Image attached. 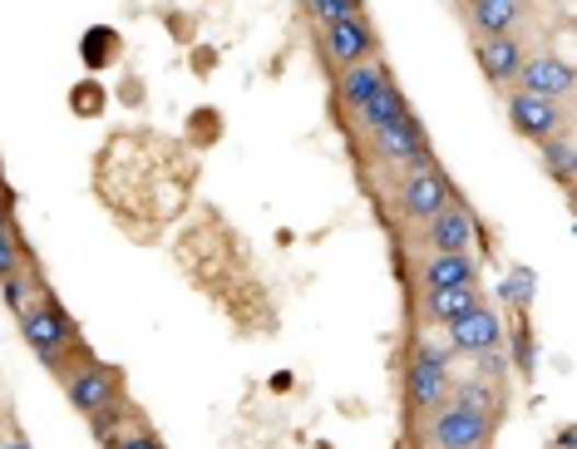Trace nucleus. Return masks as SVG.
Masks as SVG:
<instances>
[{"instance_id": "f257e3e1", "label": "nucleus", "mask_w": 577, "mask_h": 449, "mask_svg": "<svg viewBox=\"0 0 577 449\" xmlns=\"http://www.w3.org/2000/svg\"><path fill=\"white\" fill-rule=\"evenodd\" d=\"M21 331H25V341H31V350L41 356L45 370H65V356L74 350V321L65 316V307L50 297V291L31 297V307L21 311Z\"/></svg>"}, {"instance_id": "f03ea898", "label": "nucleus", "mask_w": 577, "mask_h": 449, "mask_svg": "<svg viewBox=\"0 0 577 449\" xmlns=\"http://www.w3.org/2000/svg\"><path fill=\"white\" fill-rule=\"evenodd\" d=\"M488 435H494V415L474 405H439L435 419H429V445L435 449H484Z\"/></svg>"}, {"instance_id": "7ed1b4c3", "label": "nucleus", "mask_w": 577, "mask_h": 449, "mask_svg": "<svg viewBox=\"0 0 577 449\" xmlns=\"http://www.w3.org/2000/svg\"><path fill=\"white\" fill-rule=\"evenodd\" d=\"M370 149H376V159L385 163H400V169H429L435 163V153H429V139L425 129H419L415 114H405L400 124H385V129H370Z\"/></svg>"}, {"instance_id": "20e7f679", "label": "nucleus", "mask_w": 577, "mask_h": 449, "mask_svg": "<svg viewBox=\"0 0 577 449\" xmlns=\"http://www.w3.org/2000/svg\"><path fill=\"white\" fill-rule=\"evenodd\" d=\"M449 203H454V183H449L435 163H429V169H409L405 183H400V212H405L409 222H429L439 208H449Z\"/></svg>"}, {"instance_id": "39448f33", "label": "nucleus", "mask_w": 577, "mask_h": 449, "mask_svg": "<svg viewBox=\"0 0 577 449\" xmlns=\"http://www.w3.org/2000/svg\"><path fill=\"white\" fill-rule=\"evenodd\" d=\"M321 45H326V60L336 65V70L360 65V60H376V25L356 11L336 25H321Z\"/></svg>"}, {"instance_id": "423d86ee", "label": "nucleus", "mask_w": 577, "mask_h": 449, "mask_svg": "<svg viewBox=\"0 0 577 449\" xmlns=\"http://www.w3.org/2000/svg\"><path fill=\"white\" fill-rule=\"evenodd\" d=\"M65 395H70V405L80 410V415H100L104 405H114L119 400V370L109 366H74L65 370Z\"/></svg>"}, {"instance_id": "0eeeda50", "label": "nucleus", "mask_w": 577, "mask_h": 449, "mask_svg": "<svg viewBox=\"0 0 577 449\" xmlns=\"http://www.w3.org/2000/svg\"><path fill=\"white\" fill-rule=\"evenodd\" d=\"M445 346L454 356H488V350H504V321H498L494 307L469 311L464 321L445 326Z\"/></svg>"}, {"instance_id": "6e6552de", "label": "nucleus", "mask_w": 577, "mask_h": 449, "mask_svg": "<svg viewBox=\"0 0 577 449\" xmlns=\"http://www.w3.org/2000/svg\"><path fill=\"white\" fill-rule=\"evenodd\" d=\"M504 110H508V124H513L523 139H533V143L553 139V134H563V110H557L553 100H538V94L513 90Z\"/></svg>"}, {"instance_id": "1a4fd4ad", "label": "nucleus", "mask_w": 577, "mask_h": 449, "mask_svg": "<svg viewBox=\"0 0 577 449\" xmlns=\"http://www.w3.org/2000/svg\"><path fill=\"white\" fill-rule=\"evenodd\" d=\"M474 238H478V222L464 203H449V208H439L435 218L425 222L429 252H474Z\"/></svg>"}, {"instance_id": "9d476101", "label": "nucleus", "mask_w": 577, "mask_h": 449, "mask_svg": "<svg viewBox=\"0 0 577 449\" xmlns=\"http://www.w3.org/2000/svg\"><path fill=\"white\" fill-rule=\"evenodd\" d=\"M513 84H518L523 94H538V100L563 104L567 94H573V65H567V60H553V55H528Z\"/></svg>"}, {"instance_id": "9b49d317", "label": "nucleus", "mask_w": 577, "mask_h": 449, "mask_svg": "<svg viewBox=\"0 0 577 449\" xmlns=\"http://www.w3.org/2000/svg\"><path fill=\"white\" fill-rule=\"evenodd\" d=\"M419 287L445 291V287H478V262L474 252H429L419 262Z\"/></svg>"}, {"instance_id": "f8f14e48", "label": "nucleus", "mask_w": 577, "mask_h": 449, "mask_svg": "<svg viewBox=\"0 0 577 449\" xmlns=\"http://www.w3.org/2000/svg\"><path fill=\"white\" fill-rule=\"evenodd\" d=\"M474 55H478V70H484L494 84H513L518 70H523V60H528L518 35H488V41H478Z\"/></svg>"}, {"instance_id": "ddd939ff", "label": "nucleus", "mask_w": 577, "mask_h": 449, "mask_svg": "<svg viewBox=\"0 0 577 449\" xmlns=\"http://www.w3.org/2000/svg\"><path fill=\"white\" fill-rule=\"evenodd\" d=\"M484 307V297H478V287H445V291H425L419 297V316L429 321V326H454V321H464L469 311Z\"/></svg>"}, {"instance_id": "4468645a", "label": "nucleus", "mask_w": 577, "mask_h": 449, "mask_svg": "<svg viewBox=\"0 0 577 449\" xmlns=\"http://www.w3.org/2000/svg\"><path fill=\"white\" fill-rule=\"evenodd\" d=\"M385 84H390V70L380 60L346 65V70H341V100H346V110H360V104H370Z\"/></svg>"}, {"instance_id": "2eb2a0df", "label": "nucleus", "mask_w": 577, "mask_h": 449, "mask_svg": "<svg viewBox=\"0 0 577 449\" xmlns=\"http://www.w3.org/2000/svg\"><path fill=\"white\" fill-rule=\"evenodd\" d=\"M449 385H454V376L439 366H409V405L415 410H429L435 415L439 405H449Z\"/></svg>"}, {"instance_id": "dca6fc26", "label": "nucleus", "mask_w": 577, "mask_h": 449, "mask_svg": "<svg viewBox=\"0 0 577 449\" xmlns=\"http://www.w3.org/2000/svg\"><path fill=\"white\" fill-rule=\"evenodd\" d=\"M518 0H469V25H474L478 41H488V35H513L518 25Z\"/></svg>"}, {"instance_id": "f3484780", "label": "nucleus", "mask_w": 577, "mask_h": 449, "mask_svg": "<svg viewBox=\"0 0 577 449\" xmlns=\"http://www.w3.org/2000/svg\"><path fill=\"white\" fill-rule=\"evenodd\" d=\"M405 114H409V100L395 90V80H390L385 90L376 94V100H370V104H360V110H356V119L366 124V129H385V124H400Z\"/></svg>"}, {"instance_id": "a211bd4d", "label": "nucleus", "mask_w": 577, "mask_h": 449, "mask_svg": "<svg viewBox=\"0 0 577 449\" xmlns=\"http://www.w3.org/2000/svg\"><path fill=\"white\" fill-rule=\"evenodd\" d=\"M538 149H543V169L553 173L557 183H573V139H567V134H553V139H543Z\"/></svg>"}, {"instance_id": "6ab92c4d", "label": "nucleus", "mask_w": 577, "mask_h": 449, "mask_svg": "<svg viewBox=\"0 0 577 449\" xmlns=\"http://www.w3.org/2000/svg\"><path fill=\"white\" fill-rule=\"evenodd\" d=\"M0 297H5V307L21 316L25 307H31V297H35V281H31V272H15V277H5L0 281Z\"/></svg>"}, {"instance_id": "aec40b11", "label": "nucleus", "mask_w": 577, "mask_h": 449, "mask_svg": "<svg viewBox=\"0 0 577 449\" xmlns=\"http://www.w3.org/2000/svg\"><path fill=\"white\" fill-rule=\"evenodd\" d=\"M498 297H504V307H518V311H523L528 301H533V272L518 267L513 277H508L504 287H498Z\"/></svg>"}, {"instance_id": "412c9836", "label": "nucleus", "mask_w": 577, "mask_h": 449, "mask_svg": "<svg viewBox=\"0 0 577 449\" xmlns=\"http://www.w3.org/2000/svg\"><path fill=\"white\" fill-rule=\"evenodd\" d=\"M307 5L321 25H336V21H346V15L360 11V0H307Z\"/></svg>"}, {"instance_id": "4be33fe9", "label": "nucleus", "mask_w": 577, "mask_h": 449, "mask_svg": "<svg viewBox=\"0 0 577 449\" xmlns=\"http://www.w3.org/2000/svg\"><path fill=\"white\" fill-rule=\"evenodd\" d=\"M15 272H25V267H21V242H15V228H11V232H0V281L15 277Z\"/></svg>"}, {"instance_id": "5701e85b", "label": "nucleus", "mask_w": 577, "mask_h": 449, "mask_svg": "<svg viewBox=\"0 0 577 449\" xmlns=\"http://www.w3.org/2000/svg\"><path fill=\"white\" fill-rule=\"evenodd\" d=\"M513 360H518V370H533V360H538V350H533V331H528V321L518 316V336H513Z\"/></svg>"}, {"instance_id": "b1692460", "label": "nucleus", "mask_w": 577, "mask_h": 449, "mask_svg": "<svg viewBox=\"0 0 577 449\" xmlns=\"http://www.w3.org/2000/svg\"><path fill=\"white\" fill-rule=\"evenodd\" d=\"M415 360H419V366H439V370H449L454 350H449L445 341H419V346H415Z\"/></svg>"}, {"instance_id": "393cba45", "label": "nucleus", "mask_w": 577, "mask_h": 449, "mask_svg": "<svg viewBox=\"0 0 577 449\" xmlns=\"http://www.w3.org/2000/svg\"><path fill=\"white\" fill-rule=\"evenodd\" d=\"M114 449H159V439H153L149 429H129V435H119Z\"/></svg>"}, {"instance_id": "a878e982", "label": "nucleus", "mask_w": 577, "mask_h": 449, "mask_svg": "<svg viewBox=\"0 0 577 449\" xmlns=\"http://www.w3.org/2000/svg\"><path fill=\"white\" fill-rule=\"evenodd\" d=\"M15 222H11V193L0 188V232H11Z\"/></svg>"}, {"instance_id": "bb28decb", "label": "nucleus", "mask_w": 577, "mask_h": 449, "mask_svg": "<svg viewBox=\"0 0 577 449\" xmlns=\"http://www.w3.org/2000/svg\"><path fill=\"white\" fill-rule=\"evenodd\" d=\"M577 445V435H573V425H567V429H557V449H573Z\"/></svg>"}, {"instance_id": "cd10ccee", "label": "nucleus", "mask_w": 577, "mask_h": 449, "mask_svg": "<svg viewBox=\"0 0 577 449\" xmlns=\"http://www.w3.org/2000/svg\"><path fill=\"white\" fill-rule=\"evenodd\" d=\"M0 449H31V445H25V439H5V445H0Z\"/></svg>"}, {"instance_id": "c85d7f7f", "label": "nucleus", "mask_w": 577, "mask_h": 449, "mask_svg": "<svg viewBox=\"0 0 577 449\" xmlns=\"http://www.w3.org/2000/svg\"><path fill=\"white\" fill-rule=\"evenodd\" d=\"M484 449H488V445H484Z\"/></svg>"}]
</instances>
